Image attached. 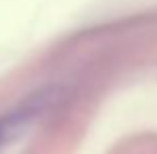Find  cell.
Here are the masks:
<instances>
[{
  "label": "cell",
  "mask_w": 157,
  "mask_h": 154,
  "mask_svg": "<svg viewBox=\"0 0 157 154\" xmlns=\"http://www.w3.org/2000/svg\"><path fill=\"white\" fill-rule=\"evenodd\" d=\"M13 127V118H4V120H0V144L4 141V137L9 135V129Z\"/></svg>",
  "instance_id": "6da1fadb"
}]
</instances>
